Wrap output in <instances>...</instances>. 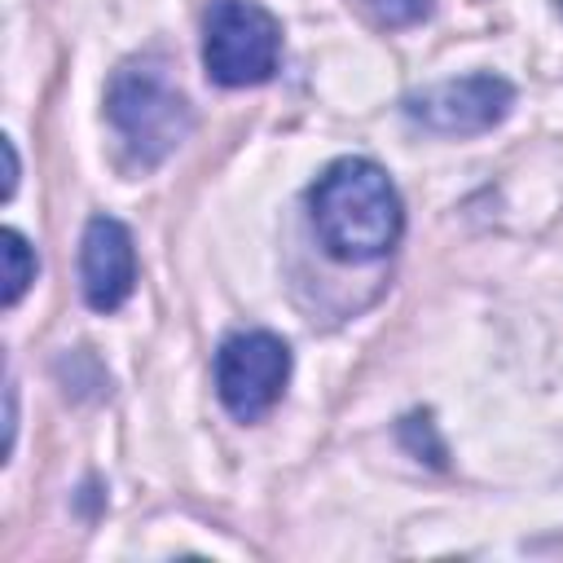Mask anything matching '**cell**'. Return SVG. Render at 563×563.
I'll use <instances>...</instances> for the list:
<instances>
[{
	"instance_id": "obj_5",
	"label": "cell",
	"mask_w": 563,
	"mask_h": 563,
	"mask_svg": "<svg viewBox=\"0 0 563 563\" xmlns=\"http://www.w3.org/2000/svg\"><path fill=\"white\" fill-rule=\"evenodd\" d=\"M515 106V88L501 75H462L405 97V114L427 132L471 136L497 128Z\"/></svg>"
},
{
	"instance_id": "obj_1",
	"label": "cell",
	"mask_w": 563,
	"mask_h": 563,
	"mask_svg": "<svg viewBox=\"0 0 563 563\" xmlns=\"http://www.w3.org/2000/svg\"><path fill=\"white\" fill-rule=\"evenodd\" d=\"M308 207L317 242L343 264L383 260L405 233L400 194L391 176L369 158H334L308 189Z\"/></svg>"
},
{
	"instance_id": "obj_10",
	"label": "cell",
	"mask_w": 563,
	"mask_h": 563,
	"mask_svg": "<svg viewBox=\"0 0 563 563\" xmlns=\"http://www.w3.org/2000/svg\"><path fill=\"white\" fill-rule=\"evenodd\" d=\"M559 9H563V0H559Z\"/></svg>"
},
{
	"instance_id": "obj_4",
	"label": "cell",
	"mask_w": 563,
	"mask_h": 563,
	"mask_svg": "<svg viewBox=\"0 0 563 563\" xmlns=\"http://www.w3.org/2000/svg\"><path fill=\"white\" fill-rule=\"evenodd\" d=\"M290 378V347L268 330H238L216 352V396L238 422L264 418Z\"/></svg>"
},
{
	"instance_id": "obj_8",
	"label": "cell",
	"mask_w": 563,
	"mask_h": 563,
	"mask_svg": "<svg viewBox=\"0 0 563 563\" xmlns=\"http://www.w3.org/2000/svg\"><path fill=\"white\" fill-rule=\"evenodd\" d=\"M378 26H413L422 18H431L435 0H356Z\"/></svg>"
},
{
	"instance_id": "obj_7",
	"label": "cell",
	"mask_w": 563,
	"mask_h": 563,
	"mask_svg": "<svg viewBox=\"0 0 563 563\" xmlns=\"http://www.w3.org/2000/svg\"><path fill=\"white\" fill-rule=\"evenodd\" d=\"M0 255H4V295H0V303L13 308L26 295V286L35 282V251L18 229H4L0 233Z\"/></svg>"
},
{
	"instance_id": "obj_3",
	"label": "cell",
	"mask_w": 563,
	"mask_h": 563,
	"mask_svg": "<svg viewBox=\"0 0 563 563\" xmlns=\"http://www.w3.org/2000/svg\"><path fill=\"white\" fill-rule=\"evenodd\" d=\"M282 62V26L255 0H211L202 22V66L220 88L268 84Z\"/></svg>"
},
{
	"instance_id": "obj_6",
	"label": "cell",
	"mask_w": 563,
	"mask_h": 563,
	"mask_svg": "<svg viewBox=\"0 0 563 563\" xmlns=\"http://www.w3.org/2000/svg\"><path fill=\"white\" fill-rule=\"evenodd\" d=\"M79 282H84L88 308H97V312H114L132 295L136 251H132V233L114 216H92L88 220L84 246H79Z\"/></svg>"
},
{
	"instance_id": "obj_2",
	"label": "cell",
	"mask_w": 563,
	"mask_h": 563,
	"mask_svg": "<svg viewBox=\"0 0 563 563\" xmlns=\"http://www.w3.org/2000/svg\"><path fill=\"white\" fill-rule=\"evenodd\" d=\"M106 119L123 136L141 167L163 163L194 132V110L172 79V66L154 53L123 62L106 88Z\"/></svg>"
},
{
	"instance_id": "obj_9",
	"label": "cell",
	"mask_w": 563,
	"mask_h": 563,
	"mask_svg": "<svg viewBox=\"0 0 563 563\" xmlns=\"http://www.w3.org/2000/svg\"><path fill=\"white\" fill-rule=\"evenodd\" d=\"M0 150H4V167H9V176H4V198H13V189H18V150H13L9 136L0 141Z\"/></svg>"
}]
</instances>
